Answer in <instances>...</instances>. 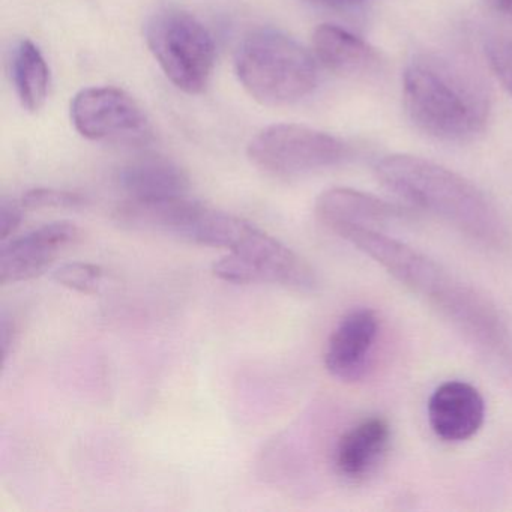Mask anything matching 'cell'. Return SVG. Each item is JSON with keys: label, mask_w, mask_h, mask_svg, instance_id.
Returning a JSON list of instances; mask_svg holds the SVG:
<instances>
[{"label": "cell", "mask_w": 512, "mask_h": 512, "mask_svg": "<svg viewBox=\"0 0 512 512\" xmlns=\"http://www.w3.org/2000/svg\"><path fill=\"white\" fill-rule=\"evenodd\" d=\"M403 101L410 121L443 142L475 139L490 121L487 83L472 65L445 53H421L410 61Z\"/></svg>", "instance_id": "cell-1"}, {"label": "cell", "mask_w": 512, "mask_h": 512, "mask_svg": "<svg viewBox=\"0 0 512 512\" xmlns=\"http://www.w3.org/2000/svg\"><path fill=\"white\" fill-rule=\"evenodd\" d=\"M376 175L395 196L475 241L499 245L505 239V223L493 203L472 182L440 164L389 155L377 163Z\"/></svg>", "instance_id": "cell-2"}, {"label": "cell", "mask_w": 512, "mask_h": 512, "mask_svg": "<svg viewBox=\"0 0 512 512\" xmlns=\"http://www.w3.org/2000/svg\"><path fill=\"white\" fill-rule=\"evenodd\" d=\"M340 238L379 263L398 283L437 308L461 331L475 325L484 314L487 301L475 290L421 251L382 230H350Z\"/></svg>", "instance_id": "cell-3"}, {"label": "cell", "mask_w": 512, "mask_h": 512, "mask_svg": "<svg viewBox=\"0 0 512 512\" xmlns=\"http://www.w3.org/2000/svg\"><path fill=\"white\" fill-rule=\"evenodd\" d=\"M236 74L245 91L263 106L296 103L317 83L313 56L274 29H260L242 41L236 55Z\"/></svg>", "instance_id": "cell-4"}, {"label": "cell", "mask_w": 512, "mask_h": 512, "mask_svg": "<svg viewBox=\"0 0 512 512\" xmlns=\"http://www.w3.org/2000/svg\"><path fill=\"white\" fill-rule=\"evenodd\" d=\"M149 50L167 79L185 94L205 91L215 65V43L191 14L164 10L146 26Z\"/></svg>", "instance_id": "cell-5"}, {"label": "cell", "mask_w": 512, "mask_h": 512, "mask_svg": "<svg viewBox=\"0 0 512 512\" xmlns=\"http://www.w3.org/2000/svg\"><path fill=\"white\" fill-rule=\"evenodd\" d=\"M212 266L215 277L232 284H274L313 292L317 277L307 260L250 223L241 238Z\"/></svg>", "instance_id": "cell-6"}, {"label": "cell", "mask_w": 512, "mask_h": 512, "mask_svg": "<svg viewBox=\"0 0 512 512\" xmlns=\"http://www.w3.org/2000/svg\"><path fill=\"white\" fill-rule=\"evenodd\" d=\"M347 155L349 148L337 137L296 124L265 128L248 146V158L257 169L283 179L329 169Z\"/></svg>", "instance_id": "cell-7"}, {"label": "cell", "mask_w": 512, "mask_h": 512, "mask_svg": "<svg viewBox=\"0 0 512 512\" xmlns=\"http://www.w3.org/2000/svg\"><path fill=\"white\" fill-rule=\"evenodd\" d=\"M74 127L89 140L142 145L151 137V127L139 104L116 88H88L71 103Z\"/></svg>", "instance_id": "cell-8"}, {"label": "cell", "mask_w": 512, "mask_h": 512, "mask_svg": "<svg viewBox=\"0 0 512 512\" xmlns=\"http://www.w3.org/2000/svg\"><path fill=\"white\" fill-rule=\"evenodd\" d=\"M410 209L352 188H331L317 197L316 217L337 236L350 230H386L412 218Z\"/></svg>", "instance_id": "cell-9"}, {"label": "cell", "mask_w": 512, "mask_h": 512, "mask_svg": "<svg viewBox=\"0 0 512 512\" xmlns=\"http://www.w3.org/2000/svg\"><path fill=\"white\" fill-rule=\"evenodd\" d=\"M77 238L79 229L73 223L56 221L11 239L0 250V284L40 277Z\"/></svg>", "instance_id": "cell-10"}, {"label": "cell", "mask_w": 512, "mask_h": 512, "mask_svg": "<svg viewBox=\"0 0 512 512\" xmlns=\"http://www.w3.org/2000/svg\"><path fill=\"white\" fill-rule=\"evenodd\" d=\"M380 322L371 308H356L335 326L326 343V371L341 382H356L364 376L379 335Z\"/></svg>", "instance_id": "cell-11"}, {"label": "cell", "mask_w": 512, "mask_h": 512, "mask_svg": "<svg viewBox=\"0 0 512 512\" xmlns=\"http://www.w3.org/2000/svg\"><path fill=\"white\" fill-rule=\"evenodd\" d=\"M208 206L187 196L163 199H130L113 212L122 229L134 232L164 233L191 242Z\"/></svg>", "instance_id": "cell-12"}, {"label": "cell", "mask_w": 512, "mask_h": 512, "mask_svg": "<svg viewBox=\"0 0 512 512\" xmlns=\"http://www.w3.org/2000/svg\"><path fill=\"white\" fill-rule=\"evenodd\" d=\"M428 422L443 442L472 439L485 421V401L481 392L467 382L449 380L434 389L428 400Z\"/></svg>", "instance_id": "cell-13"}, {"label": "cell", "mask_w": 512, "mask_h": 512, "mask_svg": "<svg viewBox=\"0 0 512 512\" xmlns=\"http://www.w3.org/2000/svg\"><path fill=\"white\" fill-rule=\"evenodd\" d=\"M391 445V425L382 416H371L350 427L335 446L337 472L350 481H361L374 472Z\"/></svg>", "instance_id": "cell-14"}, {"label": "cell", "mask_w": 512, "mask_h": 512, "mask_svg": "<svg viewBox=\"0 0 512 512\" xmlns=\"http://www.w3.org/2000/svg\"><path fill=\"white\" fill-rule=\"evenodd\" d=\"M118 184L130 199L187 196L190 178L169 158L145 155L122 167Z\"/></svg>", "instance_id": "cell-15"}, {"label": "cell", "mask_w": 512, "mask_h": 512, "mask_svg": "<svg viewBox=\"0 0 512 512\" xmlns=\"http://www.w3.org/2000/svg\"><path fill=\"white\" fill-rule=\"evenodd\" d=\"M313 49L329 71L341 76L370 73L379 64V55L370 44L335 25L316 28Z\"/></svg>", "instance_id": "cell-16"}, {"label": "cell", "mask_w": 512, "mask_h": 512, "mask_svg": "<svg viewBox=\"0 0 512 512\" xmlns=\"http://www.w3.org/2000/svg\"><path fill=\"white\" fill-rule=\"evenodd\" d=\"M11 74L22 106L32 113L43 109L49 95L50 71L43 53L32 41L17 44L11 59Z\"/></svg>", "instance_id": "cell-17"}, {"label": "cell", "mask_w": 512, "mask_h": 512, "mask_svg": "<svg viewBox=\"0 0 512 512\" xmlns=\"http://www.w3.org/2000/svg\"><path fill=\"white\" fill-rule=\"evenodd\" d=\"M53 280L82 295H94L103 286L104 271L100 266L91 263H67L56 269Z\"/></svg>", "instance_id": "cell-18"}, {"label": "cell", "mask_w": 512, "mask_h": 512, "mask_svg": "<svg viewBox=\"0 0 512 512\" xmlns=\"http://www.w3.org/2000/svg\"><path fill=\"white\" fill-rule=\"evenodd\" d=\"M85 197L71 191L55 188H34L23 194L22 205L25 209H80L85 206Z\"/></svg>", "instance_id": "cell-19"}, {"label": "cell", "mask_w": 512, "mask_h": 512, "mask_svg": "<svg viewBox=\"0 0 512 512\" xmlns=\"http://www.w3.org/2000/svg\"><path fill=\"white\" fill-rule=\"evenodd\" d=\"M491 70L512 97V38L494 37L485 46Z\"/></svg>", "instance_id": "cell-20"}, {"label": "cell", "mask_w": 512, "mask_h": 512, "mask_svg": "<svg viewBox=\"0 0 512 512\" xmlns=\"http://www.w3.org/2000/svg\"><path fill=\"white\" fill-rule=\"evenodd\" d=\"M23 209L25 206L22 202H16L13 199H4L0 203V238L7 241L11 235L16 233L23 220Z\"/></svg>", "instance_id": "cell-21"}, {"label": "cell", "mask_w": 512, "mask_h": 512, "mask_svg": "<svg viewBox=\"0 0 512 512\" xmlns=\"http://www.w3.org/2000/svg\"><path fill=\"white\" fill-rule=\"evenodd\" d=\"M0 331H2V355H4L5 361L8 355H10V349L13 347L14 340H16V326H14V322L8 319L7 314L2 316Z\"/></svg>", "instance_id": "cell-22"}, {"label": "cell", "mask_w": 512, "mask_h": 512, "mask_svg": "<svg viewBox=\"0 0 512 512\" xmlns=\"http://www.w3.org/2000/svg\"><path fill=\"white\" fill-rule=\"evenodd\" d=\"M500 16L512 22V0H485Z\"/></svg>", "instance_id": "cell-23"}, {"label": "cell", "mask_w": 512, "mask_h": 512, "mask_svg": "<svg viewBox=\"0 0 512 512\" xmlns=\"http://www.w3.org/2000/svg\"><path fill=\"white\" fill-rule=\"evenodd\" d=\"M317 4H344V2H356V0H313Z\"/></svg>", "instance_id": "cell-24"}]
</instances>
